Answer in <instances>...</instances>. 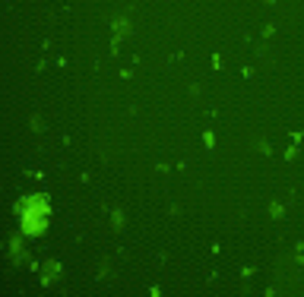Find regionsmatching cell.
I'll return each instance as SVG.
<instances>
[{
  "mask_svg": "<svg viewBox=\"0 0 304 297\" xmlns=\"http://www.w3.org/2000/svg\"><path fill=\"white\" fill-rule=\"evenodd\" d=\"M127 228V215H124V209H114L111 212V231H124Z\"/></svg>",
  "mask_w": 304,
  "mask_h": 297,
  "instance_id": "cell-6",
  "label": "cell"
},
{
  "mask_svg": "<svg viewBox=\"0 0 304 297\" xmlns=\"http://www.w3.org/2000/svg\"><path fill=\"white\" fill-rule=\"evenodd\" d=\"M60 272H64V269H60V263H45V272H41V285H45V288L57 285V282H60Z\"/></svg>",
  "mask_w": 304,
  "mask_h": 297,
  "instance_id": "cell-5",
  "label": "cell"
},
{
  "mask_svg": "<svg viewBox=\"0 0 304 297\" xmlns=\"http://www.w3.org/2000/svg\"><path fill=\"white\" fill-rule=\"evenodd\" d=\"M285 215V206L282 203H273V206H269V218H282Z\"/></svg>",
  "mask_w": 304,
  "mask_h": 297,
  "instance_id": "cell-7",
  "label": "cell"
},
{
  "mask_svg": "<svg viewBox=\"0 0 304 297\" xmlns=\"http://www.w3.org/2000/svg\"><path fill=\"white\" fill-rule=\"evenodd\" d=\"M29 127L35 130V133H41V130H45V120H41L38 114H32V120H29Z\"/></svg>",
  "mask_w": 304,
  "mask_h": 297,
  "instance_id": "cell-8",
  "label": "cell"
},
{
  "mask_svg": "<svg viewBox=\"0 0 304 297\" xmlns=\"http://www.w3.org/2000/svg\"><path fill=\"white\" fill-rule=\"evenodd\" d=\"M48 218L51 215H19V234L25 237H41L48 231Z\"/></svg>",
  "mask_w": 304,
  "mask_h": 297,
  "instance_id": "cell-2",
  "label": "cell"
},
{
  "mask_svg": "<svg viewBox=\"0 0 304 297\" xmlns=\"http://www.w3.org/2000/svg\"><path fill=\"white\" fill-rule=\"evenodd\" d=\"M16 215H51L48 193H32V196H22L19 203H16Z\"/></svg>",
  "mask_w": 304,
  "mask_h": 297,
  "instance_id": "cell-1",
  "label": "cell"
},
{
  "mask_svg": "<svg viewBox=\"0 0 304 297\" xmlns=\"http://www.w3.org/2000/svg\"><path fill=\"white\" fill-rule=\"evenodd\" d=\"M257 148H260V155H266V158H269V155H273V146H269L266 139H260V143H257Z\"/></svg>",
  "mask_w": 304,
  "mask_h": 297,
  "instance_id": "cell-9",
  "label": "cell"
},
{
  "mask_svg": "<svg viewBox=\"0 0 304 297\" xmlns=\"http://www.w3.org/2000/svg\"><path fill=\"white\" fill-rule=\"evenodd\" d=\"M6 250H10V259H13V263H25V234H19V237H13V240H10V247H6Z\"/></svg>",
  "mask_w": 304,
  "mask_h": 297,
  "instance_id": "cell-4",
  "label": "cell"
},
{
  "mask_svg": "<svg viewBox=\"0 0 304 297\" xmlns=\"http://www.w3.org/2000/svg\"><path fill=\"white\" fill-rule=\"evenodd\" d=\"M108 25H111V38L124 41L127 35H133V22H130L127 16H114V19H108Z\"/></svg>",
  "mask_w": 304,
  "mask_h": 297,
  "instance_id": "cell-3",
  "label": "cell"
},
{
  "mask_svg": "<svg viewBox=\"0 0 304 297\" xmlns=\"http://www.w3.org/2000/svg\"><path fill=\"white\" fill-rule=\"evenodd\" d=\"M203 146H206V148L215 146V133H212V130H206V133H203Z\"/></svg>",
  "mask_w": 304,
  "mask_h": 297,
  "instance_id": "cell-10",
  "label": "cell"
},
{
  "mask_svg": "<svg viewBox=\"0 0 304 297\" xmlns=\"http://www.w3.org/2000/svg\"><path fill=\"white\" fill-rule=\"evenodd\" d=\"M108 275H111V266H108V263H101V266H99V278H101V282H105Z\"/></svg>",
  "mask_w": 304,
  "mask_h": 297,
  "instance_id": "cell-11",
  "label": "cell"
}]
</instances>
